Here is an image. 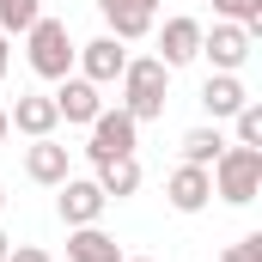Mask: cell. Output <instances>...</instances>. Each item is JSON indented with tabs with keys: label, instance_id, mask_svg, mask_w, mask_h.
<instances>
[{
	"label": "cell",
	"instance_id": "obj_20",
	"mask_svg": "<svg viewBox=\"0 0 262 262\" xmlns=\"http://www.w3.org/2000/svg\"><path fill=\"white\" fill-rule=\"evenodd\" d=\"M213 12L244 25V31H262V0H213Z\"/></svg>",
	"mask_w": 262,
	"mask_h": 262
},
{
	"label": "cell",
	"instance_id": "obj_8",
	"mask_svg": "<svg viewBox=\"0 0 262 262\" xmlns=\"http://www.w3.org/2000/svg\"><path fill=\"white\" fill-rule=\"evenodd\" d=\"M104 189H98V177H67V183H55V213L67 220V232L73 226H98L104 220Z\"/></svg>",
	"mask_w": 262,
	"mask_h": 262
},
{
	"label": "cell",
	"instance_id": "obj_3",
	"mask_svg": "<svg viewBox=\"0 0 262 262\" xmlns=\"http://www.w3.org/2000/svg\"><path fill=\"white\" fill-rule=\"evenodd\" d=\"M73 31H67V18H37L31 31H25V61H31V73L37 79H67L73 73Z\"/></svg>",
	"mask_w": 262,
	"mask_h": 262
},
{
	"label": "cell",
	"instance_id": "obj_7",
	"mask_svg": "<svg viewBox=\"0 0 262 262\" xmlns=\"http://www.w3.org/2000/svg\"><path fill=\"white\" fill-rule=\"evenodd\" d=\"M152 37H159V61L171 73L201 61V18H189V12H171L165 25H152Z\"/></svg>",
	"mask_w": 262,
	"mask_h": 262
},
{
	"label": "cell",
	"instance_id": "obj_13",
	"mask_svg": "<svg viewBox=\"0 0 262 262\" xmlns=\"http://www.w3.org/2000/svg\"><path fill=\"white\" fill-rule=\"evenodd\" d=\"M165 201H171L177 213H201V207L213 201V177H207L201 165H177V171L165 177Z\"/></svg>",
	"mask_w": 262,
	"mask_h": 262
},
{
	"label": "cell",
	"instance_id": "obj_17",
	"mask_svg": "<svg viewBox=\"0 0 262 262\" xmlns=\"http://www.w3.org/2000/svg\"><path fill=\"white\" fill-rule=\"evenodd\" d=\"M177 152H183V165H201V171H207V165L226 152V134L220 128H189L183 140H177Z\"/></svg>",
	"mask_w": 262,
	"mask_h": 262
},
{
	"label": "cell",
	"instance_id": "obj_27",
	"mask_svg": "<svg viewBox=\"0 0 262 262\" xmlns=\"http://www.w3.org/2000/svg\"><path fill=\"white\" fill-rule=\"evenodd\" d=\"M0 207H6V183H0Z\"/></svg>",
	"mask_w": 262,
	"mask_h": 262
},
{
	"label": "cell",
	"instance_id": "obj_4",
	"mask_svg": "<svg viewBox=\"0 0 262 262\" xmlns=\"http://www.w3.org/2000/svg\"><path fill=\"white\" fill-rule=\"evenodd\" d=\"M134 146H140V122H134L122 104H116V110H98V116H92V140H85V159H92V165L128 159Z\"/></svg>",
	"mask_w": 262,
	"mask_h": 262
},
{
	"label": "cell",
	"instance_id": "obj_6",
	"mask_svg": "<svg viewBox=\"0 0 262 262\" xmlns=\"http://www.w3.org/2000/svg\"><path fill=\"white\" fill-rule=\"evenodd\" d=\"M122 67H128V43H116L110 31L73 49V73H79V79H92V85H116V79H122Z\"/></svg>",
	"mask_w": 262,
	"mask_h": 262
},
{
	"label": "cell",
	"instance_id": "obj_2",
	"mask_svg": "<svg viewBox=\"0 0 262 262\" xmlns=\"http://www.w3.org/2000/svg\"><path fill=\"white\" fill-rule=\"evenodd\" d=\"M207 177H213V195L232 201V207H250L262 195V146H232L226 140V152L207 165Z\"/></svg>",
	"mask_w": 262,
	"mask_h": 262
},
{
	"label": "cell",
	"instance_id": "obj_16",
	"mask_svg": "<svg viewBox=\"0 0 262 262\" xmlns=\"http://www.w3.org/2000/svg\"><path fill=\"white\" fill-rule=\"evenodd\" d=\"M98 189H104V201H128L134 189H140V159H110V165H98Z\"/></svg>",
	"mask_w": 262,
	"mask_h": 262
},
{
	"label": "cell",
	"instance_id": "obj_26",
	"mask_svg": "<svg viewBox=\"0 0 262 262\" xmlns=\"http://www.w3.org/2000/svg\"><path fill=\"white\" fill-rule=\"evenodd\" d=\"M122 262H152V256H122Z\"/></svg>",
	"mask_w": 262,
	"mask_h": 262
},
{
	"label": "cell",
	"instance_id": "obj_1",
	"mask_svg": "<svg viewBox=\"0 0 262 262\" xmlns=\"http://www.w3.org/2000/svg\"><path fill=\"white\" fill-rule=\"evenodd\" d=\"M116 92H122V110H128L134 122H159L165 116V98H171V67L159 61V55H128Z\"/></svg>",
	"mask_w": 262,
	"mask_h": 262
},
{
	"label": "cell",
	"instance_id": "obj_14",
	"mask_svg": "<svg viewBox=\"0 0 262 262\" xmlns=\"http://www.w3.org/2000/svg\"><path fill=\"white\" fill-rule=\"evenodd\" d=\"M244 104H250V92H244V79H238V73H207V85H201V110H207L213 122L238 116Z\"/></svg>",
	"mask_w": 262,
	"mask_h": 262
},
{
	"label": "cell",
	"instance_id": "obj_23",
	"mask_svg": "<svg viewBox=\"0 0 262 262\" xmlns=\"http://www.w3.org/2000/svg\"><path fill=\"white\" fill-rule=\"evenodd\" d=\"M6 61H12V49H6V31H0V79H6Z\"/></svg>",
	"mask_w": 262,
	"mask_h": 262
},
{
	"label": "cell",
	"instance_id": "obj_18",
	"mask_svg": "<svg viewBox=\"0 0 262 262\" xmlns=\"http://www.w3.org/2000/svg\"><path fill=\"white\" fill-rule=\"evenodd\" d=\"M37 18H43V0H0V31L6 37H25Z\"/></svg>",
	"mask_w": 262,
	"mask_h": 262
},
{
	"label": "cell",
	"instance_id": "obj_15",
	"mask_svg": "<svg viewBox=\"0 0 262 262\" xmlns=\"http://www.w3.org/2000/svg\"><path fill=\"white\" fill-rule=\"evenodd\" d=\"M67 262H122V244L104 226H73L67 232Z\"/></svg>",
	"mask_w": 262,
	"mask_h": 262
},
{
	"label": "cell",
	"instance_id": "obj_12",
	"mask_svg": "<svg viewBox=\"0 0 262 262\" xmlns=\"http://www.w3.org/2000/svg\"><path fill=\"white\" fill-rule=\"evenodd\" d=\"M25 177H31V183H43V189H55V183L73 177V159H67V146L55 140V134L25 146Z\"/></svg>",
	"mask_w": 262,
	"mask_h": 262
},
{
	"label": "cell",
	"instance_id": "obj_11",
	"mask_svg": "<svg viewBox=\"0 0 262 262\" xmlns=\"http://www.w3.org/2000/svg\"><path fill=\"white\" fill-rule=\"evenodd\" d=\"M6 122L25 134V140H49V134L61 128V116H55V98H49V92H18V104L6 110Z\"/></svg>",
	"mask_w": 262,
	"mask_h": 262
},
{
	"label": "cell",
	"instance_id": "obj_25",
	"mask_svg": "<svg viewBox=\"0 0 262 262\" xmlns=\"http://www.w3.org/2000/svg\"><path fill=\"white\" fill-rule=\"evenodd\" d=\"M6 250H12V238H6V232H0V262H6Z\"/></svg>",
	"mask_w": 262,
	"mask_h": 262
},
{
	"label": "cell",
	"instance_id": "obj_22",
	"mask_svg": "<svg viewBox=\"0 0 262 262\" xmlns=\"http://www.w3.org/2000/svg\"><path fill=\"white\" fill-rule=\"evenodd\" d=\"M6 262H55V256H49L43 244H12V250H6Z\"/></svg>",
	"mask_w": 262,
	"mask_h": 262
},
{
	"label": "cell",
	"instance_id": "obj_9",
	"mask_svg": "<svg viewBox=\"0 0 262 262\" xmlns=\"http://www.w3.org/2000/svg\"><path fill=\"white\" fill-rule=\"evenodd\" d=\"M98 12H104V25H110L116 43H140L159 25V0H98Z\"/></svg>",
	"mask_w": 262,
	"mask_h": 262
},
{
	"label": "cell",
	"instance_id": "obj_10",
	"mask_svg": "<svg viewBox=\"0 0 262 262\" xmlns=\"http://www.w3.org/2000/svg\"><path fill=\"white\" fill-rule=\"evenodd\" d=\"M55 85H61V92H49V98H55V116L92 128V116L104 110V85H92V79H79V73H67V79H55Z\"/></svg>",
	"mask_w": 262,
	"mask_h": 262
},
{
	"label": "cell",
	"instance_id": "obj_24",
	"mask_svg": "<svg viewBox=\"0 0 262 262\" xmlns=\"http://www.w3.org/2000/svg\"><path fill=\"white\" fill-rule=\"evenodd\" d=\"M6 134H12V122H6V104H0V146H6Z\"/></svg>",
	"mask_w": 262,
	"mask_h": 262
},
{
	"label": "cell",
	"instance_id": "obj_19",
	"mask_svg": "<svg viewBox=\"0 0 262 262\" xmlns=\"http://www.w3.org/2000/svg\"><path fill=\"white\" fill-rule=\"evenodd\" d=\"M232 134H238L232 146H262V104H256V98H250V104L232 116Z\"/></svg>",
	"mask_w": 262,
	"mask_h": 262
},
{
	"label": "cell",
	"instance_id": "obj_5",
	"mask_svg": "<svg viewBox=\"0 0 262 262\" xmlns=\"http://www.w3.org/2000/svg\"><path fill=\"white\" fill-rule=\"evenodd\" d=\"M201 55H207L213 73H238V67L256 55V31H244L232 18H213V25H201Z\"/></svg>",
	"mask_w": 262,
	"mask_h": 262
},
{
	"label": "cell",
	"instance_id": "obj_21",
	"mask_svg": "<svg viewBox=\"0 0 262 262\" xmlns=\"http://www.w3.org/2000/svg\"><path fill=\"white\" fill-rule=\"evenodd\" d=\"M220 262H262V232H244V238H238Z\"/></svg>",
	"mask_w": 262,
	"mask_h": 262
}]
</instances>
